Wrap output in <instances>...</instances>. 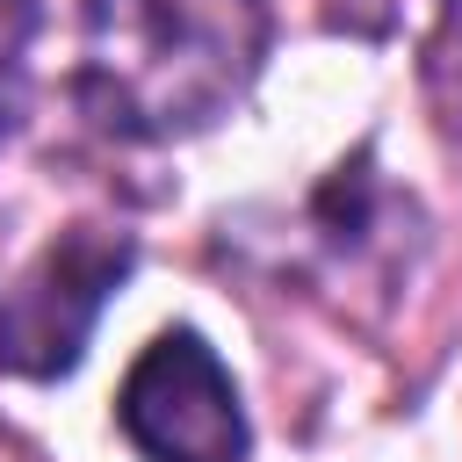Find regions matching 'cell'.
Instances as JSON below:
<instances>
[{
    "label": "cell",
    "mask_w": 462,
    "mask_h": 462,
    "mask_svg": "<svg viewBox=\"0 0 462 462\" xmlns=\"http://www.w3.org/2000/svg\"><path fill=\"white\" fill-rule=\"evenodd\" d=\"M282 14L289 0H72V94L108 137H195L253 94Z\"/></svg>",
    "instance_id": "6da1fadb"
},
{
    "label": "cell",
    "mask_w": 462,
    "mask_h": 462,
    "mask_svg": "<svg viewBox=\"0 0 462 462\" xmlns=\"http://www.w3.org/2000/svg\"><path fill=\"white\" fill-rule=\"evenodd\" d=\"M137 267V238L123 224H72L58 231L14 282H0V368L7 375H72L94 318Z\"/></svg>",
    "instance_id": "7a4b0ae2"
},
{
    "label": "cell",
    "mask_w": 462,
    "mask_h": 462,
    "mask_svg": "<svg viewBox=\"0 0 462 462\" xmlns=\"http://www.w3.org/2000/svg\"><path fill=\"white\" fill-rule=\"evenodd\" d=\"M116 419L144 462H245L253 448L238 383L202 332H159L130 361Z\"/></svg>",
    "instance_id": "3957f363"
},
{
    "label": "cell",
    "mask_w": 462,
    "mask_h": 462,
    "mask_svg": "<svg viewBox=\"0 0 462 462\" xmlns=\"http://www.w3.org/2000/svg\"><path fill=\"white\" fill-rule=\"evenodd\" d=\"M36 22H43L36 0H0V144L14 137L22 101H29V43H36Z\"/></svg>",
    "instance_id": "277c9868"
}]
</instances>
